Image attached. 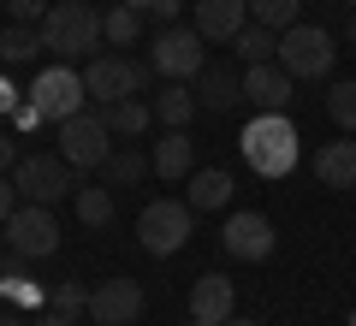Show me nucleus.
I'll return each instance as SVG.
<instances>
[{
  "label": "nucleus",
  "instance_id": "obj_32",
  "mask_svg": "<svg viewBox=\"0 0 356 326\" xmlns=\"http://www.w3.org/2000/svg\"><path fill=\"white\" fill-rule=\"evenodd\" d=\"M13 213H18V184H13L6 172H0V226H6Z\"/></svg>",
  "mask_w": 356,
  "mask_h": 326
},
{
  "label": "nucleus",
  "instance_id": "obj_33",
  "mask_svg": "<svg viewBox=\"0 0 356 326\" xmlns=\"http://www.w3.org/2000/svg\"><path fill=\"white\" fill-rule=\"evenodd\" d=\"M24 107V89H13V77H0V113H18Z\"/></svg>",
  "mask_w": 356,
  "mask_h": 326
},
{
  "label": "nucleus",
  "instance_id": "obj_13",
  "mask_svg": "<svg viewBox=\"0 0 356 326\" xmlns=\"http://www.w3.org/2000/svg\"><path fill=\"white\" fill-rule=\"evenodd\" d=\"M220 243H226L232 261H267L273 255V220L267 213H232Z\"/></svg>",
  "mask_w": 356,
  "mask_h": 326
},
{
  "label": "nucleus",
  "instance_id": "obj_1",
  "mask_svg": "<svg viewBox=\"0 0 356 326\" xmlns=\"http://www.w3.org/2000/svg\"><path fill=\"white\" fill-rule=\"evenodd\" d=\"M238 149H243V161H250V172L285 178V172L297 166V125H291L285 113H255L250 125H243Z\"/></svg>",
  "mask_w": 356,
  "mask_h": 326
},
{
  "label": "nucleus",
  "instance_id": "obj_34",
  "mask_svg": "<svg viewBox=\"0 0 356 326\" xmlns=\"http://www.w3.org/2000/svg\"><path fill=\"white\" fill-rule=\"evenodd\" d=\"M149 13L154 18H178V13H184V0H149Z\"/></svg>",
  "mask_w": 356,
  "mask_h": 326
},
{
  "label": "nucleus",
  "instance_id": "obj_18",
  "mask_svg": "<svg viewBox=\"0 0 356 326\" xmlns=\"http://www.w3.org/2000/svg\"><path fill=\"white\" fill-rule=\"evenodd\" d=\"M154 178H166V184H172V178H191V166H196V149H191V137H184V131H166L161 142H154Z\"/></svg>",
  "mask_w": 356,
  "mask_h": 326
},
{
  "label": "nucleus",
  "instance_id": "obj_15",
  "mask_svg": "<svg viewBox=\"0 0 356 326\" xmlns=\"http://www.w3.org/2000/svg\"><path fill=\"white\" fill-rule=\"evenodd\" d=\"M191 13L202 42H238V30L250 24V0H196Z\"/></svg>",
  "mask_w": 356,
  "mask_h": 326
},
{
  "label": "nucleus",
  "instance_id": "obj_9",
  "mask_svg": "<svg viewBox=\"0 0 356 326\" xmlns=\"http://www.w3.org/2000/svg\"><path fill=\"white\" fill-rule=\"evenodd\" d=\"M149 65L166 77V83L202 77V30H184V24L161 30V36H154V54H149Z\"/></svg>",
  "mask_w": 356,
  "mask_h": 326
},
{
  "label": "nucleus",
  "instance_id": "obj_41",
  "mask_svg": "<svg viewBox=\"0 0 356 326\" xmlns=\"http://www.w3.org/2000/svg\"><path fill=\"white\" fill-rule=\"evenodd\" d=\"M344 326H356V309H350V320H344Z\"/></svg>",
  "mask_w": 356,
  "mask_h": 326
},
{
  "label": "nucleus",
  "instance_id": "obj_31",
  "mask_svg": "<svg viewBox=\"0 0 356 326\" xmlns=\"http://www.w3.org/2000/svg\"><path fill=\"white\" fill-rule=\"evenodd\" d=\"M54 0H6V13H13V24H42L48 18Z\"/></svg>",
  "mask_w": 356,
  "mask_h": 326
},
{
  "label": "nucleus",
  "instance_id": "obj_14",
  "mask_svg": "<svg viewBox=\"0 0 356 326\" xmlns=\"http://www.w3.org/2000/svg\"><path fill=\"white\" fill-rule=\"evenodd\" d=\"M232 314H238V285H232L226 273H202V279L191 285V320L226 326Z\"/></svg>",
  "mask_w": 356,
  "mask_h": 326
},
{
  "label": "nucleus",
  "instance_id": "obj_29",
  "mask_svg": "<svg viewBox=\"0 0 356 326\" xmlns=\"http://www.w3.org/2000/svg\"><path fill=\"white\" fill-rule=\"evenodd\" d=\"M54 309H60V314H72V320H77V314H89V291H83V285H72V279H65V285L54 291Z\"/></svg>",
  "mask_w": 356,
  "mask_h": 326
},
{
  "label": "nucleus",
  "instance_id": "obj_26",
  "mask_svg": "<svg viewBox=\"0 0 356 326\" xmlns=\"http://www.w3.org/2000/svg\"><path fill=\"white\" fill-rule=\"evenodd\" d=\"M327 119L344 131V137H356V83H350V77L327 89Z\"/></svg>",
  "mask_w": 356,
  "mask_h": 326
},
{
  "label": "nucleus",
  "instance_id": "obj_16",
  "mask_svg": "<svg viewBox=\"0 0 356 326\" xmlns=\"http://www.w3.org/2000/svg\"><path fill=\"white\" fill-rule=\"evenodd\" d=\"M315 178L327 190H356V137H339L327 149H315Z\"/></svg>",
  "mask_w": 356,
  "mask_h": 326
},
{
  "label": "nucleus",
  "instance_id": "obj_30",
  "mask_svg": "<svg viewBox=\"0 0 356 326\" xmlns=\"http://www.w3.org/2000/svg\"><path fill=\"white\" fill-rule=\"evenodd\" d=\"M0 297H13V302H36V279H24V273H0Z\"/></svg>",
  "mask_w": 356,
  "mask_h": 326
},
{
  "label": "nucleus",
  "instance_id": "obj_35",
  "mask_svg": "<svg viewBox=\"0 0 356 326\" xmlns=\"http://www.w3.org/2000/svg\"><path fill=\"white\" fill-rule=\"evenodd\" d=\"M36 326H72V314H60V309H54V314H42Z\"/></svg>",
  "mask_w": 356,
  "mask_h": 326
},
{
  "label": "nucleus",
  "instance_id": "obj_5",
  "mask_svg": "<svg viewBox=\"0 0 356 326\" xmlns=\"http://www.w3.org/2000/svg\"><path fill=\"white\" fill-rule=\"evenodd\" d=\"M154 77L149 60H125V54H95V60L83 65V89L89 101H125V95H143V83Z\"/></svg>",
  "mask_w": 356,
  "mask_h": 326
},
{
  "label": "nucleus",
  "instance_id": "obj_11",
  "mask_svg": "<svg viewBox=\"0 0 356 326\" xmlns=\"http://www.w3.org/2000/svg\"><path fill=\"white\" fill-rule=\"evenodd\" d=\"M243 95H250V107H255V113H291L297 77L285 72L280 60H267V65H250V72H243Z\"/></svg>",
  "mask_w": 356,
  "mask_h": 326
},
{
  "label": "nucleus",
  "instance_id": "obj_10",
  "mask_svg": "<svg viewBox=\"0 0 356 326\" xmlns=\"http://www.w3.org/2000/svg\"><path fill=\"white\" fill-rule=\"evenodd\" d=\"M6 238H13V255H24V261H42V255L60 250V220H54V208L30 202V208H18L13 220H6Z\"/></svg>",
  "mask_w": 356,
  "mask_h": 326
},
{
  "label": "nucleus",
  "instance_id": "obj_38",
  "mask_svg": "<svg viewBox=\"0 0 356 326\" xmlns=\"http://www.w3.org/2000/svg\"><path fill=\"white\" fill-rule=\"evenodd\" d=\"M0 326H36V320H24V314H0Z\"/></svg>",
  "mask_w": 356,
  "mask_h": 326
},
{
  "label": "nucleus",
  "instance_id": "obj_22",
  "mask_svg": "<svg viewBox=\"0 0 356 326\" xmlns=\"http://www.w3.org/2000/svg\"><path fill=\"white\" fill-rule=\"evenodd\" d=\"M102 113H107V131H113V137H143L149 119H154V107L137 101V95H125V101H107Z\"/></svg>",
  "mask_w": 356,
  "mask_h": 326
},
{
  "label": "nucleus",
  "instance_id": "obj_23",
  "mask_svg": "<svg viewBox=\"0 0 356 326\" xmlns=\"http://www.w3.org/2000/svg\"><path fill=\"white\" fill-rule=\"evenodd\" d=\"M154 119H161L166 131H184V125L196 119V95H191L184 83H166L161 95H154Z\"/></svg>",
  "mask_w": 356,
  "mask_h": 326
},
{
  "label": "nucleus",
  "instance_id": "obj_39",
  "mask_svg": "<svg viewBox=\"0 0 356 326\" xmlns=\"http://www.w3.org/2000/svg\"><path fill=\"white\" fill-rule=\"evenodd\" d=\"M226 326H261V320H238V314H232V320H226Z\"/></svg>",
  "mask_w": 356,
  "mask_h": 326
},
{
  "label": "nucleus",
  "instance_id": "obj_27",
  "mask_svg": "<svg viewBox=\"0 0 356 326\" xmlns=\"http://www.w3.org/2000/svg\"><path fill=\"white\" fill-rule=\"evenodd\" d=\"M77 220L83 226H107L113 220V190H77Z\"/></svg>",
  "mask_w": 356,
  "mask_h": 326
},
{
  "label": "nucleus",
  "instance_id": "obj_40",
  "mask_svg": "<svg viewBox=\"0 0 356 326\" xmlns=\"http://www.w3.org/2000/svg\"><path fill=\"white\" fill-rule=\"evenodd\" d=\"M125 6H137V13H149V0H125Z\"/></svg>",
  "mask_w": 356,
  "mask_h": 326
},
{
  "label": "nucleus",
  "instance_id": "obj_12",
  "mask_svg": "<svg viewBox=\"0 0 356 326\" xmlns=\"http://www.w3.org/2000/svg\"><path fill=\"white\" fill-rule=\"evenodd\" d=\"M143 314V285L137 279H107L89 291V320L95 326H131Z\"/></svg>",
  "mask_w": 356,
  "mask_h": 326
},
{
  "label": "nucleus",
  "instance_id": "obj_8",
  "mask_svg": "<svg viewBox=\"0 0 356 326\" xmlns=\"http://www.w3.org/2000/svg\"><path fill=\"white\" fill-rule=\"evenodd\" d=\"M72 178H77V172L65 166V154H24V161L13 166V184H18V196L42 202V208H54V202H60L65 190H77Z\"/></svg>",
  "mask_w": 356,
  "mask_h": 326
},
{
  "label": "nucleus",
  "instance_id": "obj_2",
  "mask_svg": "<svg viewBox=\"0 0 356 326\" xmlns=\"http://www.w3.org/2000/svg\"><path fill=\"white\" fill-rule=\"evenodd\" d=\"M332 60H339L332 30H321V24H291V30H280V65L297 77V83L332 77Z\"/></svg>",
  "mask_w": 356,
  "mask_h": 326
},
{
  "label": "nucleus",
  "instance_id": "obj_6",
  "mask_svg": "<svg viewBox=\"0 0 356 326\" xmlns=\"http://www.w3.org/2000/svg\"><path fill=\"white\" fill-rule=\"evenodd\" d=\"M24 101L36 107L42 119L65 125L72 113H83V101H89V89H83V72H72V65H48V72H36V83L24 89Z\"/></svg>",
  "mask_w": 356,
  "mask_h": 326
},
{
  "label": "nucleus",
  "instance_id": "obj_20",
  "mask_svg": "<svg viewBox=\"0 0 356 326\" xmlns=\"http://www.w3.org/2000/svg\"><path fill=\"white\" fill-rule=\"evenodd\" d=\"M232 54H238L243 65H267V60H280V30H267V24H243L238 42H232Z\"/></svg>",
  "mask_w": 356,
  "mask_h": 326
},
{
  "label": "nucleus",
  "instance_id": "obj_21",
  "mask_svg": "<svg viewBox=\"0 0 356 326\" xmlns=\"http://www.w3.org/2000/svg\"><path fill=\"white\" fill-rule=\"evenodd\" d=\"M42 48H48V42H42L36 24H6V30H0V60H6V65H36Z\"/></svg>",
  "mask_w": 356,
  "mask_h": 326
},
{
  "label": "nucleus",
  "instance_id": "obj_42",
  "mask_svg": "<svg viewBox=\"0 0 356 326\" xmlns=\"http://www.w3.org/2000/svg\"><path fill=\"white\" fill-rule=\"evenodd\" d=\"M344 6H356V0H344Z\"/></svg>",
  "mask_w": 356,
  "mask_h": 326
},
{
  "label": "nucleus",
  "instance_id": "obj_43",
  "mask_svg": "<svg viewBox=\"0 0 356 326\" xmlns=\"http://www.w3.org/2000/svg\"><path fill=\"white\" fill-rule=\"evenodd\" d=\"M191 326H202V320H191Z\"/></svg>",
  "mask_w": 356,
  "mask_h": 326
},
{
  "label": "nucleus",
  "instance_id": "obj_25",
  "mask_svg": "<svg viewBox=\"0 0 356 326\" xmlns=\"http://www.w3.org/2000/svg\"><path fill=\"white\" fill-rule=\"evenodd\" d=\"M303 0H250V18L255 24H267V30H291V24H303Z\"/></svg>",
  "mask_w": 356,
  "mask_h": 326
},
{
  "label": "nucleus",
  "instance_id": "obj_19",
  "mask_svg": "<svg viewBox=\"0 0 356 326\" xmlns=\"http://www.w3.org/2000/svg\"><path fill=\"white\" fill-rule=\"evenodd\" d=\"M191 202L196 213H214V208H226L232 202V172H220V166H202V172H191Z\"/></svg>",
  "mask_w": 356,
  "mask_h": 326
},
{
  "label": "nucleus",
  "instance_id": "obj_24",
  "mask_svg": "<svg viewBox=\"0 0 356 326\" xmlns=\"http://www.w3.org/2000/svg\"><path fill=\"white\" fill-rule=\"evenodd\" d=\"M137 30H143V13H137V6H125V0L102 13V36L113 42V48H131V42H137Z\"/></svg>",
  "mask_w": 356,
  "mask_h": 326
},
{
  "label": "nucleus",
  "instance_id": "obj_36",
  "mask_svg": "<svg viewBox=\"0 0 356 326\" xmlns=\"http://www.w3.org/2000/svg\"><path fill=\"white\" fill-rule=\"evenodd\" d=\"M13 166V137H0V172Z\"/></svg>",
  "mask_w": 356,
  "mask_h": 326
},
{
  "label": "nucleus",
  "instance_id": "obj_17",
  "mask_svg": "<svg viewBox=\"0 0 356 326\" xmlns=\"http://www.w3.org/2000/svg\"><path fill=\"white\" fill-rule=\"evenodd\" d=\"M243 101V77L226 72V65H202V89H196V107H208V113H232Z\"/></svg>",
  "mask_w": 356,
  "mask_h": 326
},
{
  "label": "nucleus",
  "instance_id": "obj_3",
  "mask_svg": "<svg viewBox=\"0 0 356 326\" xmlns=\"http://www.w3.org/2000/svg\"><path fill=\"white\" fill-rule=\"evenodd\" d=\"M36 30H42V42L60 48V54H95V42H102V13H95L89 0H54Z\"/></svg>",
  "mask_w": 356,
  "mask_h": 326
},
{
  "label": "nucleus",
  "instance_id": "obj_37",
  "mask_svg": "<svg viewBox=\"0 0 356 326\" xmlns=\"http://www.w3.org/2000/svg\"><path fill=\"white\" fill-rule=\"evenodd\" d=\"M344 42L356 48V6H350V18H344Z\"/></svg>",
  "mask_w": 356,
  "mask_h": 326
},
{
  "label": "nucleus",
  "instance_id": "obj_4",
  "mask_svg": "<svg viewBox=\"0 0 356 326\" xmlns=\"http://www.w3.org/2000/svg\"><path fill=\"white\" fill-rule=\"evenodd\" d=\"M191 220H196L191 202L154 196L149 208L137 213V243H143L149 255H178V250H184V238H191Z\"/></svg>",
  "mask_w": 356,
  "mask_h": 326
},
{
  "label": "nucleus",
  "instance_id": "obj_7",
  "mask_svg": "<svg viewBox=\"0 0 356 326\" xmlns=\"http://www.w3.org/2000/svg\"><path fill=\"white\" fill-rule=\"evenodd\" d=\"M107 137H113V131H107V113L102 107H95V113H72L60 125V154H65V166H72V172H95V166H107Z\"/></svg>",
  "mask_w": 356,
  "mask_h": 326
},
{
  "label": "nucleus",
  "instance_id": "obj_28",
  "mask_svg": "<svg viewBox=\"0 0 356 326\" xmlns=\"http://www.w3.org/2000/svg\"><path fill=\"white\" fill-rule=\"evenodd\" d=\"M143 172H149V154H137V149L107 154V178H113V184H137Z\"/></svg>",
  "mask_w": 356,
  "mask_h": 326
}]
</instances>
